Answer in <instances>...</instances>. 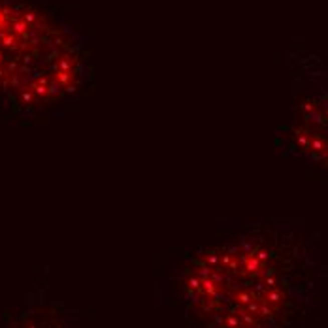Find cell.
I'll return each instance as SVG.
<instances>
[{"instance_id": "obj_1", "label": "cell", "mask_w": 328, "mask_h": 328, "mask_svg": "<svg viewBox=\"0 0 328 328\" xmlns=\"http://www.w3.org/2000/svg\"><path fill=\"white\" fill-rule=\"evenodd\" d=\"M91 63L72 27L19 0H0V113L55 117L85 93Z\"/></svg>"}, {"instance_id": "obj_2", "label": "cell", "mask_w": 328, "mask_h": 328, "mask_svg": "<svg viewBox=\"0 0 328 328\" xmlns=\"http://www.w3.org/2000/svg\"><path fill=\"white\" fill-rule=\"evenodd\" d=\"M268 238L247 234L193 260L185 287L191 302L217 328H273L290 305Z\"/></svg>"}]
</instances>
